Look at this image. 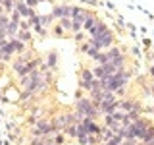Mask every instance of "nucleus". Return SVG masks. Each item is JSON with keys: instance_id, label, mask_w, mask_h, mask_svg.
I'll use <instances>...</instances> for the list:
<instances>
[{"instance_id": "nucleus-16", "label": "nucleus", "mask_w": 154, "mask_h": 145, "mask_svg": "<svg viewBox=\"0 0 154 145\" xmlns=\"http://www.w3.org/2000/svg\"><path fill=\"white\" fill-rule=\"evenodd\" d=\"M58 21H60L58 25L64 29V31H71V18H60Z\"/></svg>"}, {"instance_id": "nucleus-6", "label": "nucleus", "mask_w": 154, "mask_h": 145, "mask_svg": "<svg viewBox=\"0 0 154 145\" xmlns=\"http://www.w3.org/2000/svg\"><path fill=\"white\" fill-rule=\"evenodd\" d=\"M16 12L19 14V16H21V19H25V18L29 19V18L33 16V14H35V12H33V10L29 8L25 2H23V0H16Z\"/></svg>"}, {"instance_id": "nucleus-23", "label": "nucleus", "mask_w": 154, "mask_h": 145, "mask_svg": "<svg viewBox=\"0 0 154 145\" xmlns=\"http://www.w3.org/2000/svg\"><path fill=\"white\" fill-rule=\"evenodd\" d=\"M87 135H89L87 134V128L83 124H77V139H83V137H87Z\"/></svg>"}, {"instance_id": "nucleus-33", "label": "nucleus", "mask_w": 154, "mask_h": 145, "mask_svg": "<svg viewBox=\"0 0 154 145\" xmlns=\"http://www.w3.org/2000/svg\"><path fill=\"white\" fill-rule=\"evenodd\" d=\"M143 145H154V137L150 139V141H146V143H143Z\"/></svg>"}, {"instance_id": "nucleus-25", "label": "nucleus", "mask_w": 154, "mask_h": 145, "mask_svg": "<svg viewBox=\"0 0 154 145\" xmlns=\"http://www.w3.org/2000/svg\"><path fill=\"white\" fill-rule=\"evenodd\" d=\"M19 29H21V31H29V29H31L29 19H21V21H19Z\"/></svg>"}, {"instance_id": "nucleus-20", "label": "nucleus", "mask_w": 154, "mask_h": 145, "mask_svg": "<svg viewBox=\"0 0 154 145\" xmlns=\"http://www.w3.org/2000/svg\"><path fill=\"white\" fill-rule=\"evenodd\" d=\"M64 134L69 135V137H77V124H69V126L64 130Z\"/></svg>"}, {"instance_id": "nucleus-15", "label": "nucleus", "mask_w": 154, "mask_h": 145, "mask_svg": "<svg viewBox=\"0 0 154 145\" xmlns=\"http://www.w3.org/2000/svg\"><path fill=\"white\" fill-rule=\"evenodd\" d=\"M152 137H154V124H148V128H146V132H144V135H143L141 143H146V141H150Z\"/></svg>"}, {"instance_id": "nucleus-38", "label": "nucleus", "mask_w": 154, "mask_h": 145, "mask_svg": "<svg viewBox=\"0 0 154 145\" xmlns=\"http://www.w3.org/2000/svg\"><path fill=\"white\" fill-rule=\"evenodd\" d=\"M38 2H45V0H38Z\"/></svg>"}, {"instance_id": "nucleus-10", "label": "nucleus", "mask_w": 154, "mask_h": 145, "mask_svg": "<svg viewBox=\"0 0 154 145\" xmlns=\"http://www.w3.org/2000/svg\"><path fill=\"white\" fill-rule=\"evenodd\" d=\"M123 52H122V48H118V47H110V48H106V56H108V60H114V58H118V56H122Z\"/></svg>"}, {"instance_id": "nucleus-13", "label": "nucleus", "mask_w": 154, "mask_h": 145, "mask_svg": "<svg viewBox=\"0 0 154 145\" xmlns=\"http://www.w3.org/2000/svg\"><path fill=\"white\" fill-rule=\"evenodd\" d=\"M10 41H12V45H14V50H16L17 54H23V52H27V50H25V43L17 41V39H10Z\"/></svg>"}, {"instance_id": "nucleus-2", "label": "nucleus", "mask_w": 154, "mask_h": 145, "mask_svg": "<svg viewBox=\"0 0 154 145\" xmlns=\"http://www.w3.org/2000/svg\"><path fill=\"white\" fill-rule=\"evenodd\" d=\"M54 128H52V120H38L37 128L31 130L33 137H48V135H54Z\"/></svg>"}, {"instance_id": "nucleus-29", "label": "nucleus", "mask_w": 154, "mask_h": 145, "mask_svg": "<svg viewBox=\"0 0 154 145\" xmlns=\"http://www.w3.org/2000/svg\"><path fill=\"white\" fill-rule=\"evenodd\" d=\"M83 39H85V35H83L81 31H79V33H75V41H77V43H81Z\"/></svg>"}, {"instance_id": "nucleus-36", "label": "nucleus", "mask_w": 154, "mask_h": 145, "mask_svg": "<svg viewBox=\"0 0 154 145\" xmlns=\"http://www.w3.org/2000/svg\"><path fill=\"white\" fill-rule=\"evenodd\" d=\"M96 145H106V141H100V143H96Z\"/></svg>"}, {"instance_id": "nucleus-22", "label": "nucleus", "mask_w": 154, "mask_h": 145, "mask_svg": "<svg viewBox=\"0 0 154 145\" xmlns=\"http://www.w3.org/2000/svg\"><path fill=\"white\" fill-rule=\"evenodd\" d=\"M0 52H4V54H10V56H12L14 52H16V50H14V45H12V41H10V39H8V43H6V45L0 48Z\"/></svg>"}, {"instance_id": "nucleus-26", "label": "nucleus", "mask_w": 154, "mask_h": 145, "mask_svg": "<svg viewBox=\"0 0 154 145\" xmlns=\"http://www.w3.org/2000/svg\"><path fill=\"white\" fill-rule=\"evenodd\" d=\"M10 21H12V23H19V21H21V16H19L16 10H14V12H12V16H10Z\"/></svg>"}, {"instance_id": "nucleus-32", "label": "nucleus", "mask_w": 154, "mask_h": 145, "mask_svg": "<svg viewBox=\"0 0 154 145\" xmlns=\"http://www.w3.org/2000/svg\"><path fill=\"white\" fill-rule=\"evenodd\" d=\"M148 72H150V76H152V77H154V64H152V66H150V70H148Z\"/></svg>"}, {"instance_id": "nucleus-24", "label": "nucleus", "mask_w": 154, "mask_h": 145, "mask_svg": "<svg viewBox=\"0 0 154 145\" xmlns=\"http://www.w3.org/2000/svg\"><path fill=\"white\" fill-rule=\"evenodd\" d=\"M93 76H94V79H102V77L106 76V74H104V70H102V66L93 68Z\"/></svg>"}, {"instance_id": "nucleus-18", "label": "nucleus", "mask_w": 154, "mask_h": 145, "mask_svg": "<svg viewBox=\"0 0 154 145\" xmlns=\"http://www.w3.org/2000/svg\"><path fill=\"white\" fill-rule=\"evenodd\" d=\"M93 60H94L98 66H102V64H106V62H108V56H106V52H102V50H100L98 54H96V56L93 58Z\"/></svg>"}, {"instance_id": "nucleus-21", "label": "nucleus", "mask_w": 154, "mask_h": 145, "mask_svg": "<svg viewBox=\"0 0 154 145\" xmlns=\"http://www.w3.org/2000/svg\"><path fill=\"white\" fill-rule=\"evenodd\" d=\"M8 23H10V18L6 16V14H2V16H0V31H2V33H6Z\"/></svg>"}, {"instance_id": "nucleus-12", "label": "nucleus", "mask_w": 154, "mask_h": 145, "mask_svg": "<svg viewBox=\"0 0 154 145\" xmlns=\"http://www.w3.org/2000/svg\"><path fill=\"white\" fill-rule=\"evenodd\" d=\"M0 4H2V8H4V14L6 12L12 14L14 10H16V0H0Z\"/></svg>"}, {"instance_id": "nucleus-8", "label": "nucleus", "mask_w": 154, "mask_h": 145, "mask_svg": "<svg viewBox=\"0 0 154 145\" xmlns=\"http://www.w3.org/2000/svg\"><path fill=\"white\" fill-rule=\"evenodd\" d=\"M81 52H85V54H89L91 58H94L100 50H98V48H96L91 41H87V43H83V45H81Z\"/></svg>"}, {"instance_id": "nucleus-19", "label": "nucleus", "mask_w": 154, "mask_h": 145, "mask_svg": "<svg viewBox=\"0 0 154 145\" xmlns=\"http://www.w3.org/2000/svg\"><path fill=\"white\" fill-rule=\"evenodd\" d=\"M94 76H93V70H81V81H93Z\"/></svg>"}, {"instance_id": "nucleus-3", "label": "nucleus", "mask_w": 154, "mask_h": 145, "mask_svg": "<svg viewBox=\"0 0 154 145\" xmlns=\"http://www.w3.org/2000/svg\"><path fill=\"white\" fill-rule=\"evenodd\" d=\"M89 41L93 43L98 50H106V48H110V47L114 45V35H112L110 29H106L102 35H98V37H94V39H89Z\"/></svg>"}, {"instance_id": "nucleus-28", "label": "nucleus", "mask_w": 154, "mask_h": 145, "mask_svg": "<svg viewBox=\"0 0 154 145\" xmlns=\"http://www.w3.org/2000/svg\"><path fill=\"white\" fill-rule=\"evenodd\" d=\"M23 2H25V4H27V6H29V8H31V10H33V8H35V6H37V4H38V0H23Z\"/></svg>"}, {"instance_id": "nucleus-34", "label": "nucleus", "mask_w": 154, "mask_h": 145, "mask_svg": "<svg viewBox=\"0 0 154 145\" xmlns=\"http://www.w3.org/2000/svg\"><path fill=\"white\" fill-rule=\"evenodd\" d=\"M2 14H4V8H2V4H0V16H2Z\"/></svg>"}, {"instance_id": "nucleus-4", "label": "nucleus", "mask_w": 154, "mask_h": 145, "mask_svg": "<svg viewBox=\"0 0 154 145\" xmlns=\"http://www.w3.org/2000/svg\"><path fill=\"white\" fill-rule=\"evenodd\" d=\"M148 124H150V122H148L146 118H137V120L131 124V130H133L135 139H143V135H144V132H146Z\"/></svg>"}, {"instance_id": "nucleus-1", "label": "nucleus", "mask_w": 154, "mask_h": 145, "mask_svg": "<svg viewBox=\"0 0 154 145\" xmlns=\"http://www.w3.org/2000/svg\"><path fill=\"white\" fill-rule=\"evenodd\" d=\"M75 112L83 114L85 118H91V120H96L98 118V110L93 106V103H91V99H87V97H79L75 103Z\"/></svg>"}, {"instance_id": "nucleus-7", "label": "nucleus", "mask_w": 154, "mask_h": 145, "mask_svg": "<svg viewBox=\"0 0 154 145\" xmlns=\"http://www.w3.org/2000/svg\"><path fill=\"white\" fill-rule=\"evenodd\" d=\"M108 29V25H106L104 21H96L93 27L89 29V35H91V39H94V37H98V35H102V33Z\"/></svg>"}, {"instance_id": "nucleus-9", "label": "nucleus", "mask_w": 154, "mask_h": 145, "mask_svg": "<svg viewBox=\"0 0 154 145\" xmlns=\"http://www.w3.org/2000/svg\"><path fill=\"white\" fill-rule=\"evenodd\" d=\"M96 21H98V19L94 18V14H91V12H89V14H87V18H85V21H83V29H85V31H89V29L93 27Z\"/></svg>"}, {"instance_id": "nucleus-37", "label": "nucleus", "mask_w": 154, "mask_h": 145, "mask_svg": "<svg viewBox=\"0 0 154 145\" xmlns=\"http://www.w3.org/2000/svg\"><path fill=\"white\" fill-rule=\"evenodd\" d=\"M46 145H54V141H48V143H46Z\"/></svg>"}, {"instance_id": "nucleus-17", "label": "nucleus", "mask_w": 154, "mask_h": 145, "mask_svg": "<svg viewBox=\"0 0 154 145\" xmlns=\"http://www.w3.org/2000/svg\"><path fill=\"white\" fill-rule=\"evenodd\" d=\"M52 14H48V16H38V25L37 27H41V25H50L52 23Z\"/></svg>"}, {"instance_id": "nucleus-5", "label": "nucleus", "mask_w": 154, "mask_h": 145, "mask_svg": "<svg viewBox=\"0 0 154 145\" xmlns=\"http://www.w3.org/2000/svg\"><path fill=\"white\" fill-rule=\"evenodd\" d=\"M87 128V134L89 135H100L102 132V128H100L98 124H96V120H91V118H83V122H81Z\"/></svg>"}, {"instance_id": "nucleus-11", "label": "nucleus", "mask_w": 154, "mask_h": 145, "mask_svg": "<svg viewBox=\"0 0 154 145\" xmlns=\"http://www.w3.org/2000/svg\"><path fill=\"white\" fill-rule=\"evenodd\" d=\"M16 39H17V41H21V43H29V41L33 39V33H31V31H21V29H19L17 35H16Z\"/></svg>"}, {"instance_id": "nucleus-27", "label": "nucleus", "mask_w": 154, "mask_h": 145, "mask_svg": "<svg viewBox=\"0 0 154 145\" xmlns=\"http://www.w3.org/2000/svg\"><path fill=\"white\" fill-rule=\"evenodd\" d=\"M52 141H54V145H62V143H64V135H62V134H56Z\"/></svg>"}, {"instance_id": "nucleus-31", "label": "nucleus", "mask_w": 154, "mask_h": 145, "mask_svg": "<svg viewBox=\"0 0 154 145\" xmlns=\"http://www.w3.org/2000/svg\"><path fill=\"white\" fill-rule=\"evenodd\" d=\"M54 33H56V35H58V37H60V35H64V29H62L60 25H58V27L54 29Z\"/></svg>"}, {"instance_id": "nucleus-30", "label": "nucleus", "mask_w": 154, "mask_h": 145, "mask_svg": "<svg viewBox=\"0 0 154 145\" xmlns=\"http://www.w3.org/2000/svg\"><path fill=\"white\" fill-rule=\"evenodd\" d=\"M10 58H12V56H10V54H4V52H0V60H2V62H6V60H10Z\"/></svg>"}, {"instance_id": "nucleus-14", "label": "nucleus", "mask_w": 154, "mask_h": 145, "mask_svg": "<svg viewBox=\"0 0 154 145\" xmlns=\"http://www.w3.org/2000/svg\"><path fill=\"white\" fill-rule=\"evenodd\" d=\"M56 62H58V54H56V52H48V58H46L48 70H54V68H56Z\"/></svg>"}, {"instance_id": "nucleus-35", "label": "nucleus", "mask_w": 154, "mask_h": 145, "mask_svg": "<svg viewBox=\"0 0 154 145\" xmlns=\"http://www.w3.org/2000/svg\"><path fill=\"white\" fill-rule=\"evenodd\" d=\"M150 91H152V97H154V83H152V87H150Z\"/></svg>"}]
</instances>
